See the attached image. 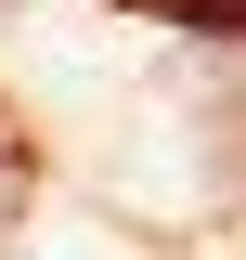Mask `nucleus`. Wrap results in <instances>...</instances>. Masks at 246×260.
<instances>
[{"label":"nucleus","mask_w":246,"mask_h":260,"mask_svg":"<svg viewBox=\"0 0 246 260\" xmlns=\"http://www.w3.org/2000/svg\"><path fill=\"white\" fill-rule=\"evenodd\" d=\"M0 182H13V143H0Z\"/></svg>","instance_id":"obj_1"}]
</instances>
